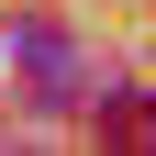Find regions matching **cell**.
Masks as SVG:
<instances>
[{"label":"cell","instance_id":"1","mask_svg":"<svg viewBox=\"0 0 156 156\" xmlns=\"http://www.w3.org/2000/svg\"><path fill=\"white\" fill-rule=\"evenodd\" d=\"M11 78H23L34 112H67V101H78V45H67L56 23H11Z\"/></svg>","mask_w":156,"mask_h":156}]
</instances>
